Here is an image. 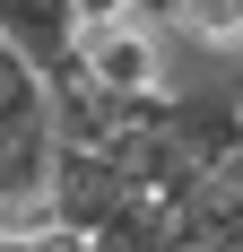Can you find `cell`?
I'll return each mask as SVG.
<instances>
[{"mask_svg":"<svg viewBox=\"0 0 243 252\" xmlns=\"http://www.w3.org/2000/svg\"><path fill=\"white\" fill-rule=\"evenodd\" d=\"M70 35H78V0H0V52L35 61L44 78L70 61Z\"/></svg>","mask_w":243,"mask_h":252,"instance_id":"cell-2","label":"cell"},{"mask_svg":"<svg viewBox=\"0 0 243 252\" xmlns=\"http://www.w3.org/2000/svg\"><path fill=\"white\" fill-rule=\"evenodd\" d=\"M61 70L96 96H165V35L139 9H104V18H78Z\"/></svg>","mask_w":243,"mask_h":252,"instance_id":"cell-1","label":"cell"},{"mask_svg":"<svg viewBox=\"0 0 243 252\" xmlns=\"http://www.w3.org/2000/svg\"><path fill=\"white\" fill-rule=\"evenodd\" d=\"M87 235H70V226H35V235H9L0 252H78Z\"/></svg>","mask_w":243,"mask_h":252,"instance_id":"cell-4","label":"cell"},{"mask_svg":"<svg viewBox=\"0 0 243 252\" xmlns=\"http://www.w3.org/2000/svg\"><path fill=\"white\" fill-rule=\"evenodd\" d=\"M139 18L165 44L191 52H243V0H139Z\"/></svg>","mask_w":243,"mask_h":252,"instance_id":"cell-3","label":"cell"}]
</instances>
